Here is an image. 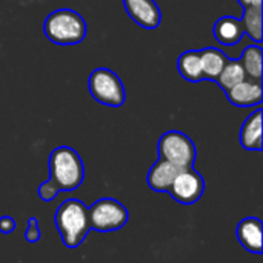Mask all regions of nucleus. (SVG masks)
Segmentation results:
<instances>
[{"instance_id": "obj_15", "label": "nucleus", "mask_w": 263, "mask_h": 263, "mask_svg": "<svg viewBox=\"0 0 263 263\" xmlns=\"http://www.w3.org/2000/svg\"><path fill=\"white\" fill-rule=\"evenodd\" d=\"M177 69L180 76L186 82H200L203 80L202 66H200V51L199 49H190L180 54L177 60Z\"/></svg>"}, {"instance_id": "obj_19", "label": "nucleus", "mask_w": 263, "mask_h": 263, "mask_svg": "<svg viewBox=\"0 0 263 263\" xmlns=\"http://www.w3.org/2000/svg\"><path fill=\"white\" fill-rule=\"evenodd\" d=\"M59 193H60V190L57 188V185H55L51 179H48L46 182H43V183L39 186V190H37L39 197H40L42 200H45V202L54 200V199L57 197Z\"/></svg>"}, {"instance_id": "obj_20", "label": "nucleus", "mask_w": 263, "mask_h": 263, "mask_svg": "<svg viewBox=\"0 0 263 263\" xmlns=\"http://www.w3.org/2000/svg\"><path fill=\"white\" fill-rule=\"evenodd\" d=\"M25 240L28 243H35L40 240V228H39V222L35 217L28 219V227L25 231Z\"/></svg>"}, {"instance_id": "obj_21", "label": "nucleus", "mask_w": 263, "mask_h": 263, "mask_svg": "<svg viewBox=\"0 0 263 263\" xmlns=\"http://www.w3.org/2000/svg\"><path fill=\"white\" fill-rule=\"evenodd\" d=\"M15 230V220L11 216L0 217V233L2 234H11Z\"/></svg>"}, {"instance_id": "obj_4", "label": "nucleus", "mask_w": 263, "mask_h": 263, "mask_svg": "<svg viewBox=\"0 0 263 263\" xmlns=\"http://www.w3.org/2000/svg\"><path fill=\"white\" fill-rule=\"evenodd\" d=\"M88 91L96 102L111 108L122 106L126 99L122 79L108 68H97L89 74Z\"/></svg>"}, {"instance_id": "obj_16", "label": "nucleus", "mask_w": 263, "mask_h": 263, "mask_svg": "<svg viewBox=\"0 0 263 263\" xmlns=\"http://www.w3.org/2000/svg\"><path fill=\"white\" fill-rule=\"evenodd\" d=\"M245 79H247V72H245V69L242 66L240 60L228 59L227 63H225V66L222 68L219 77L216 79V82L227 92L228 89H231L233 86H236L237 83H240Z\"/></svg>"}, {"instance_id": "obj_8", "label": "nucleus", "mask_w": 263, "mask_h": 263, "mask_svg": "<svg viewBox=\"0 0 263 263\" xmlns=\"http://www.w3.org/2000/svg\"><path fill=\"white\" fill-rule=\"evenodd\" d=\"M128 15L145 29H156L160 25L162 12L156 0H123Z\"/></svg>"}, {"instance_id": "obj_9", "label": "nucleus", "mask_w": 263, "mask_h": 263, "mask_svg": "<svg viewBox=\"0 0 263 263\" xmlns=\"http://www.w3.org/2000/svg\"><path fill=\"white\" fill-rule=\"evenodd\" d=\"M228 100L239 108H250V106H257L263 100V88L260 85V80H242L227 92Z\"/></svg>"}, {"instance_id": "obj_12", "label": "nucleus", "mask_w": 263, "mask_h": 263, "mask_svg": "<svg viewBox=\"0 0 263 263\" xmlns=\"http://www.w3.org/2000/svg\"><path fill=\"white\" fill-rule=\"evenodd\" d=\"M262 108H257L240 128V145L247 151H262Z\"/></svg>"}, {"instance_id": "obj_14", "label": "nucleus", "mask_w": 263, "mask_h": 263, "mask_svg": "<svg viewBox=\"0 0 263 263\" xmlns=\"http://www.w3.org/2000/svg\"><path fill=\"white\" fill-rule=\"evenodd\" d=\"M228 57L217 48L208 46L200 49V66H202V74L203 80H213L219 77L222 68L225 66Z\"/></svg>"}, {"instance_id": "obj_17", "label": "nucleus", "mask_w": 263, "mask_h": 263, "mask_svg": "<svg viewBox=\"0 0 263 263\" xmlns=\"http://www.w3.org/2000/svg\"><path fill=\"white\" fill-rule=\"evenodd\" d=\"M262 46L260 45H250L243 49L240 63L247 72V77L254 80H262Z\"/></svg>"}, {"instance_id": "obj_1", "label": "nucleus", "mask_w": 263, "mask_h": 263, "mask_svg": "<svg viewBox=\"0 0 263 263\" xmlns=\"http://www.w3.org/2000/svg\"><path fill=\"white\" fill-rule=\"evenodd\" d=\"M55 227L66 248H77L89 233L88 208L79 199H66L55 211Z\"/></svg>"}, {"instance_id": "obj_6", "label": "nucleus", "mask_w": 263, "mask_h": 263, "mask_svg": "<svg viewBox=\"0 0 263 263\" xmlns=\"http://www.w3.org/2000/svg\"><path fill=\"white\" fill-rule=\"evenodd\" d=\"M159 157L177 165L179 168L193 166L197 149L194 142L180 131H166L160 136L157 143Z\"/></svg>"}, {"instance_id": "obj_7", "label": "nucleus", "mask_w": 263, "mask_h": 263, "mask_svg": "<svg viewBox=\"0 0 263 263\" xmlns=\"http://www.w3.org/2000/svg\"><path fill=\"white\" fill-rule=\"evenodd\" d=\"M168 193L174 200L182 205H193L199 202V199L205 193V180L203 177L193 168H182L171 183Z\"/></svg>"}, {"instance_id": "obj_5", "label": "nucleus", "mask_w": 263, "mask_h": 263, "mask_svg": "<svg viewBox=\"0 0 263 263\" xmlns=\"http://www.w3.org/2000/svg\"><path fill=\"white\" fill-rule=\"evenodd\" d=\"M88 220L91 230L99 233H111L122 230L128 223L129 213L119 200L103 197L88 208Z\"/></svg>"}, {"instance_id": "obj_3", "label": "nucleus", "mask_w": 263, "mask_h": 263, "mask_svg": "<svg viewBox=\"0 0 263 263\" xmlns=\"http://www.w3.org/2000/svg\"><path fill=\"white\" fill-rule=\"evenodd\" d=\"M49 179L60 191L77 190L85 179L83 160L71 146H59L49 156Z\"/></svg>"}, {"instance_id": "obj_22", "label": "nucleus", "mask_w": 263, "mask_h": 263, "mask_svg": "<svg viewBox=\"0 0 263 263\" xmlns=\"http://www.w3.org/2000/svg\"><path fill=\"white\" fill-rule=\"evenodd\" d=\"M237 2L242 8H250V6L262 8V0H237Z\"/></svg>"}, {"instance_id": "obj_2", "label": "nucleus", "mask_w": 263, "mask_h": 263, "mask_svg": "<svg viewBox=\"0 0 263 263\" xmlns=\"http://www.w3.org/2000/svg\"><path fill=\"white\" fill-rule=\"evenodd\" d=\"M43 32L49 42L62 46H71L85 40L86 22L77 11L62 8L52 11L46 17L43 23Z\"/></svg>"}, {"instance_id": "obj_18", "label": "nucleus", "mask_w": 263, "mask_h": 263, "mask_svg": "<svg viewBox=\"0 0 263 263\" xmlns=\"http://www.w3.org/2000/svg\"><path fill=\"white\" fill-rule=\"evenodd\" d=\"M262 8L250 6V8H243V17L240 18L243 25V32L257 43L262 42Z\"/></svg>"}, {"instance_id": "obj_10", "label": "nucleus", "mask_w": 263, "mask_h": 263, "mask_svg": "<svg viewBox=\"0 0 263 263\" xmlns=\"http://www.w3.org/2000/svg\"><path fill=\"white\" fill-rule=\"evenodd\" d=\"M236 236L239 243L251 254H262V220L257 217L243 219L237 228Z\"/></svg>"}, {"instance_id": "obj_13", "label": "nucleus", "mask_w": 263, "mask_h": 263, "mask_svg": "<svg viewBox=\"0 0 263 263\" xmlns=\"http://www.w3.org/2000/svg\"><path fill=\"white\" fill-rule=\"evenodd\" d=\"M213 34L220 45L234 46L242 40L245 32H243V25L240 18L233 17V15H223L214 23Z\"/></svg>"}, {"instance_id": "obj_11", "label": "nucleus", "mask_w": 263, "mask_h": 263, "mask_svg": "<svg viewBox=\"0 0 263 263\" xmlns=\"http://www.w3.org/2000/svg\"><path fill=\"white\" fill-rule=\"evenodd\" d=\"M180 170L182 168H179L177 165L160 157L148 171V176H146L148 186L156 193H168L171 183L174 182Z\"/></svg>"}]
</instances>
